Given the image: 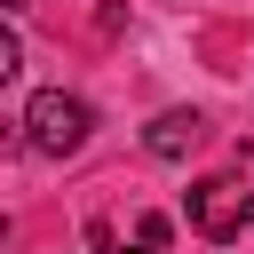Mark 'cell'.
Segmentation results:
<instances>
[{
	"label": "cell",
	"mask_w": 254,
	"mask_h": 254,
	"mask_svg": "<svg viewBox=\"0 0 254 254\" xmlns=\"http://www.w3.org/2000/svg\"><path fill=\"white\" fill-rule=\"evenodd\" d=\"M87 135H95V103H87V95H71V87H40V95H32L24 143H32L40 159H71V151H87Z\"/></svg>",
	"instance_id": "6da1fadb"
},
{
	"label": "cell",
	"mask_w": 254,
	"mask_h": 254,
	"mask_svg": "<svg viewBox=\"0 0 254 254\" xmlns=\"http://www.w3.org/2000/svg\"><path fill=\"white\" fill-rule=\"evenodd\" d=\"M183 214H190L198 238H238V230L254 222V183H246V175H198V183L183 190Z\"/></svg>",
	"instance_id": "7a4b0ae2"
},
{
	"label": "cell",
	"mask_w": 254,
	"mask_h": 254,
	"mask_svg": "<svg viewBox=\"0 0 254 254\" xmlns=\"http://www.w3.org/2000/svg\"><path fill=\"white\" fill-rule=\"evenodd\" d=\"M198 143H206V119H198V111H159V119L143 127V151H151V159H167V167H183Z\"/></svg>",
	"instance_id": "3957f363"
},
{
	"label": "cell",
	"mask_w": 254,
	"mask_h": 254,
	"mask_svg": "<svg viewBox=\"0 0 254 254\" xmlns=\"http://www.w3.org/2000/svg\"><path fill=\"white\" fill-rule=\"evenodd\" d=\"M87 246H95V254H159V246H167V214H143V222H135V246H119L111 222H87Z\"/></svg>",
	"instance_id": "277c9868"
},
{
	"label": "cell",
	"mask_w": 254,
	"mask_h": 254,
	"mask_svg": "<svg viewBox=\"0 0 254 254\" xmlns=\"http://www.w3.org/2000/svg\"><path fill=\"white\" fill-rule=\"evenodd\" d=\"M16 71H24V40H16V32H8V24H0V87H8V79H16Z\"/></svg>",
	"instance_id": "5b68a950"
},
{
	"label": "cell",
	"mask_w": 254,
	"mask_h": 254,
	"mask_svg": "<svg viewBox=\"0 0 254 254\" xmlns=\"http://www.w3.org/2000/svg\"><path fill=\"white\" fill-rule=\"evenodd\" d=\"M0 238H8V214H0Z\"/></svg>",
	"instance_id": "8992f818"
},
{
	"label": "cell",
	"mask_w": 254,
	"mask_h": 254,
	"mask_svg": "<svg viewBox=\"0 0 254 254\" xmlns=\"http://www.w3.org/2000/svg\"><path fill=\"white\" fill-rule=\"evenodd\" d=\"M8 8H24V0H8Z\"/></svg>",
	"instance_id": "52a82bcc"
}]
</instances>
